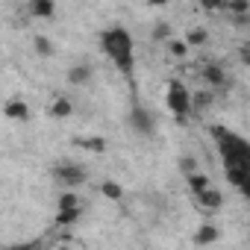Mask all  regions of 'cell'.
<instances>
[{
	"instance_id": "obj_5",
	"label": "cell",
	"mask_w": 250,
	"mask_h": 250,
	"mask_svg": "<svg viewBox=\"0 0 250 250\" xmlns=\"http://www.w3.org/2000/svg\"><path fill=\"white\" fill-rule=\"evenodd\" d=\"M200 77H203V85H209L215 94L229 91V77H227V71H224L218 62H206V65L200 68Z\"/></svg>"
},
{
	"instance_id": "obj_19",
	"label": "cell",
	"mask_w": 250,
	"mask_h": 250,
	"mask_svg": "<svg viewBox=\"0 0 250 250\" xmlns=\"http://www.w3.org/2000/svg\"><path fill=\"white\" fill-rule=\"evenodd\" d=\"M224 12H227V15L250 12V0H224Z\"/></svg>"
},
{
	"instance_id": "obj_1",
	"label": "cell",
	"mask_w": 250,
	"mask_h": 250,
	"mask_svg": "<svg viewBox=\"0 0 250 250\" xmlns=\"http://www.w3.org/2000/svg\"><path fill=\"white\" fill-rule=\"evenodd\" d=\"M100 50L109 56V62L124 77H133V71H136V44H133V36L124 27H109L106 33H100Z\"/></svg>"
},
{
	"instance_id": "obj_23",
	"label": "cell",
	"mask_w": 250,
	"mask_h": 250,
	"mask_svg": "<svg viewBox=\"0 0 250 250\" xmlns=\"http://www.w3.org/2000/svg\"><path fill=\"white\" fill-rule=\"evenodd\" d=\"M77 145L85 147V150H94V153H103L106 150V142L103 139H77Z\"/></svg>"
},
{
	"instance_id": "obj_26",
	"label": "cell",
	"mask_w": 250,
	"mask_h": 250,
	"mask_svg": "<svg viewBox=\"0 0 250 250\" xmlns=\"http://www.w3.org/2000/svg\"><path fill=\"white\" fill-rule=\"evenodd\" d=\"M180 171H183V174L197 171V159H194V156H183V159H180Z\"/></svg>"
},
{
	"instance_id": "obj_2",
	"label": "cell",
	"mask_w": 250,
	"mask_h": 250,
	"mask_svg": "<svg viewBox=\"0 0 250 250\" xmlns=\"http://www.w3.org/2000/svg\"><path fill=\"white\" fill-rule=\"evenodd\" d=\"M209 133H212V142L224 159V168L227 165H250V145L238 133H232L227 127H212Z\"/></svg>"
},
{
	"instance_id": "obj_28",
	"label": "cell",
	"mask_w": 250,
	"mask_h": 250,
	"mask_svg": "<svg viewBox=\"0 0 250 250\" xmlns=\"http://www.w3.org/2000/svg\"><path fill=\"white\" fill-rule=\"evenodd\" d=\"M238 65H250V42H244L238 47Z\"/></svg>"
},
{
	"instance_id": "obj_25",
	"label": "cell",
	"mask_w": 250,
	"mask_h": 250,
	"mask_svg": "<svg viewBox=\"0 0 250 250\" xmlns=\"http://www.w3.org/2000/svg\"><path fill=\"white\" fill-rule=\"evenodd\" d=\"M206 12H224V0H197Z\"/></svg>"
},
{
	"instance_id": "obj_4",
	"label": "cell",
	"mask_w": 250,
	"mask_h": 250,
	"mask_svg": "<svg viewBox=\"0 0 250 250\" xmlns=\"http://www.w3.org/2000/svg\"><path fill=\"white\" fill-rule=\"evenodd\" d=\"M53 180L65 188H74V186L88 183V171L77 162H59V165H53Z\"/></svg>"
},
{
	"instance_id": "obj_20",
	"label": "cell",
	"mask_w": 250,
	"mask_h": 250,
	"mask_svg": "<svg viewBox=\"0 0 250 250\" xmlns=\"http://www.w3.org/2000/svg\"><path fill=\"white\" fill-rule=\"evenodd\" d=\"M33 50H36L39 56H44V59H47V56H53V44H50V39H47V36H36V39H33Z\"/></svg>"
},
{
	"instance_id": "obj_6",
	"label": "cell",
	"mask_w": 250,
	"mask_h": 250,
	"mask_svg": "<svg viewBox=\"0 0 250 250\" xmlns=\"http://www.w3.org/2000/svg\"><path fill=\"white\" fill-rule=\"evenodd\" d=\"M127 124L133 127V133H139V136H150V133H153V118H150V112L142 109V106H133V109H130Z\"/></svg>"
},
{
	"instance_id": "obj_12",
	"label": "cell",
	"mask_w": 250,
	"mask_h": 250,
	"mask_svg": "<svg viewBox=\"0 0 250 250\" xmlns=\"http://www.w3.org/2000/svg\"><path fill=\"white\" fill-rule=\"evenodd\" d=\"M215 241H221V232H218V227H212V224L197 227V232H194V238H191L194 247H206V244H215Z\"/></svg>"
},
{
	"instance_id": "obj_14",
	"label": "cell",
	"mask_w": 250,
	"mask_h": 250,
	"mask_svg": "<svg viewBox=\"0 0 250 250\" xmlns=\"http://www.w3.org/2000/svg\"><path fill=\"white\" fill-rule=\"evenodd\" d=\"M83 206H71V209H59L56 212V227H74L80 218H83Z\"/></svg>"
},
{
	"instance_id": "obj_27",
	"label": "cell",
	"mask_w": 250,
	"mask_h": 250,
	"mask_svg": "<svg viewBox=\"0 0 250 250\" xmlns=\"http://www.w3.org/2000/svg\"><path fill=\"white\" fill-rule=\"evenodd\" d=\"M232 24H235L238 30H247V27H250V12H241V15H232Z\"/></svg>"
},
{
	"instance_id": "obj_16",
	"label": "cell",
	"mask_w": 250,
	"mask_h": 250,
	"mask_svg": "<svg viewBox=\"0 0 250 250\" xmlns=\"http://www.w3.org/2000/svg\"><path fill=\"white\" fill-rule=\"evenodd\" d=\"M206 42H209V33H206L203 27H191V30L186 33V44H188V47H203Z\"/></svg>"
},
{
	"instance_id": "obj_24",
	"label": "cell",
	"mask_w": 250,
	"mask_h": 250,
	"mask_svg": "<svg viewBox=\"0 0 250 250\" xmlns=\"http://www.w3.org/2000/svg\"><path fill=\"white\" fill-rule=\"evenodd\" d=\"M150 36L156 39V42H168L171 39V24H165V21H159L153 30H150Z\"/></svg>"
},
{
	"instance_id": "obj_22",
	"label": "cell",
	"mask_w": 250,
	"mask_h": 250,
	"mask_svg": "<svg viewBox=\"0 0 250 250\" xmlns=\"http://www.w3.org/2000/svg\"><path fill=\"white\" fill-rule=\"evenodd\" d=\"M71 206H83V200H80L74 191H62V194H59V203H56V209H71Z\"/></svg>"
},
{
	"instance_id": "obj_18",
	"label": "cell",
	"mask_w": 250,
	"mask_h": 250,
	"mask_svg": "<svg viewBox=\"0 0 250 250\" xmlns=\"http://www.w3.org/2000/svg\"><path fill=\"white\" fill-rule=\"evenodd\" d=\"M100 194L109 197V200H121V197H124V188H121L115 180H106V183H100Z\"/></svg>"
},
{
	"instance_id": "obj_11",
	"label": "cell",
	"mask_w": 250,
	"mask_h": 250,
	"mask_svg": "<svg viewBox=\"0 0 250 250\" xmlns=\"http://www.w3.org/2000/svg\"><path fill=\"white\" fill-rule=\"evenodd\" d=\"M27 6H30V15H36L42 21H53L56 18V3L53 0H27Z\"/></svg>"
},
{
	"instance_id": "obj_9",
	"label": "cell",
	"mask_w": 250,
	"mask_h": 250,
	"mask_svg": "<svg viewBox=\"0 0 250 250\" xmlns=\"http://www.w3.org/2000/svg\"><path fill=\"white\" fill-rule=\"evenodd\" d=\"M194 200H197V206H200V209H212V212L224 206V194H221L218 188H212V186H206L203 191H197V194H194Z\"/></svg>"
},
{
	"instance_id": "obj_17",
	"label": "cell",
	"mask_w": 250,
	"mask_h": 250,
	"mask_svg": "<svg viewBox=\"0 0 250 250\" xmlns=\"http://www.w3.org/2000/svg\"><path fill=\"white\" fill-rule=\"evenodd\" d=\"M186 183H188V191L197 194V191H203V188L209 186V177L200 174V171H191V174H186Z\"/></svg>"
},
{
	"instance_id": "obj_7",
	"label": "cell",
	"mask_w": 250,
	"mask_h": 250,
	"mask_svg": "<svg viewBox=\"0 0 250 250\" xmlns=\"http://www.w3.org/2000/svg\"><path fill=\"white\" fill-rule=\"evenodd\" d=\"M227 183L232 188H238L241 194H247V180H250V165H227Z\"/></svg>"
},
{
	"instance_id": "obj_21",
	"label": "cell",
	"mask_w": 250,
	"mask_h": 250,
	"mask_svg": "<svg viewBox=\"0 0 250 250\" xmlns=\"http://www.w3.org/2000/svg\"><path fill=\"white\" fill-rule=\"evenodd\" d=\"M168 50H171V56L183 59V56L188 53V44H186L183 39H174V36H171V39H168Z\"/></svg>"
},
{
	"instance_id": "obj_13",
	"label": "cell",
	"mask_w": 250,
	"mask_h": 250,
	"mask_svg": "<svg viewBox=\"0 0 250 250\" xmlns=\"http://www.w3.org/2000/svg\"><path fill=\"white\" fill-rule=\"evenodd\" d=\"M3 115L12 118V121H27L30 118V106L24 100H6L3 103Z\"/></svg>"
},
{
	"instance_id": "obj_29",
	"label": "cell",
	"mask_w": 250,
	"mask_h": 250,
	"mask_svg": "<svg viewBox=\"0 0 250 250\" xmlns=\"http://www.w3.org/2000/svg\"><path fill=\"white\" fill-rule=\"evenodd\" d=\"M168 0H147V6H165Z\"/></svg>"
},
{
	"instance_id": "obj_3",
	"label": "cell",
	"mask_w": 250,
	"mask_h": 250,
	"mask_svg": "<svg viewBox=\"0 0 250 250\" xmlns=\"http://www.w3.org/2000/svg\"><path fill=\"white\" fill-rule=\"evenodd\" d=\"M165 106H168V112H171L180 124H186L188 115H191V91H188L180 80H171V83H168V91H165Z\"/></svg>"
},
{
	"instance_id": "obj_8",
	"label": "cell",
	"mask_w": 250,
	"mask_h": 250,
	"mask_svg": "<svg viewBox=\"0 0 250 250\" xmlns=\"http://www.w3.org/2000/svg\"><path fill=\"white\" fill-rule=\"evenodd\" d=\"M215 91L209 88V85H203L200 91H191V115H203V112H209L212 109V103H215Z\"/></svg>"
},
{
	"instance_id": "obj_10",
	"label": "cell",
	"mask_w": 250,
	"mask_h": 250,
	"mask_svg": "<svg viewBox=\"0 0 250 250\" xmlns=\"http://www.w3.org/2000/svg\"><path fill=\"white\" fill-rule=\"evenodd\" d=\"M91 77H94V68L88 62H77V65L68 68V83L71 85H85V83H91Z\"/></svg>"
},
{
	"instance_id": "obj_15",
	"label": "cell",
	"mask_w": 250,
	"mask_h": 250,
	"mask_svg": "<svg viewBox=\"0 0 250 250\" xmlns=\"http://www.w3.org/2000/svg\"><path fill=\"white\" fill-rule=\"evenodd\" d=\"M74 112V103L68 100V97H56L53 103H50V118H68Z\"/></svg>"
}]
</instances>
